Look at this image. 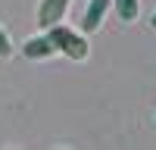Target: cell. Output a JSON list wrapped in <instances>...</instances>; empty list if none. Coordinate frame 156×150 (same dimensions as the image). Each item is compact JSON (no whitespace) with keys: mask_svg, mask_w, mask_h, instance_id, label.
<instances>
[{"mask_svg":"<svg viewBox=\"0 0 156 150\" xmlns=\"http://www.w3.org/2000/svg\"><path fill=\"white\" fill-rule=\"evenodd\" d=\"M112 9L122 22H134L140 16V0H112Z\"/></svg>","mask_w":156,"mask_h":150,"instance_id":"obj_5","label":"cell"},{"mask_svg":"<svg viewBox=\"0 0 156 150\" xmlns=\"http://www.w3.org/2000/svg\"><path fill=\"white\" fill-rule=\"evenodd\" d=\"M150 28H156V12H153V16H150Z\"/></svg>","mask_w":156,"mask_h":150,"instance_id":"obj_7","label":"cell"},{"mask_svg":"<svg viewBox=\"0 0 156 150\" xmlns=\"http://www.w3.org/2000/svg\"><path fill=\"white\" fill-rule=\"evenodd\" d=\"M109 9H112V0H87V6L81 12V31L84 34H94L103 25V19H106Z\"/></svg>","mask_w":156,"mask_h":150,"instance_id":"obj_2","label":"cell"},{"mask_svg":"<svg viewBox=\"0 0 156 150\" xmlns=\"http://www.w3.org/2000/svg\"><path fill=\"white\" fill-rule=\"evenodd\" d=\"M44 34L50 38V44L56 47V53L69 56V59H75V62H84V59L90 56V44H87L84 31L78 34L75 28H69V25L56 22V25H50V28H44Z\"/></svg>","mask_w":156,"mask_h":150,"instance_id":"obj_1","label":"cell"},{"mask_svg":"<svg viewBox=\"0 0 156 150\" xmlns=\"http://www.w3.org/2000/svg\"><path fill=\"white\" fill-rule=\"evenodd\" d=\"M56 53V47L50 44L47 34H37V38H28V41L22 44V56L25 59H50Z\"/></svg>","mask_w":156,"mask_h":150,"instance_id":"obj_4","label":"cell"},{"mask_svg":"<svg viewBox=\"0 0 156 150\" xmlns=\"http://www.w3.org/2000/svg\"><path fill=\"white\" fill-rule=\"evenodd\" d=\"M69 6H72V0H41V3H37V25H41V28H50V25L62 22Z\"/></svg>","mask_w":156,"mask_h":150,"instance_id":"obj_3","label":"cell"},{"mask_svg":"<svg viewBox=\"0 0 156 150\" xmlns=\"http://www.w3.org/2000/svg\"><path fill=\"white\" fill-rule=\"evenodd\" d=\"M6 56H12V41H9V34L0 28V59H6Z\"/></svg>","mask_w":156,"mask_h":150,"instance_id":"obj_6","label":"cell"}]
</instances>
